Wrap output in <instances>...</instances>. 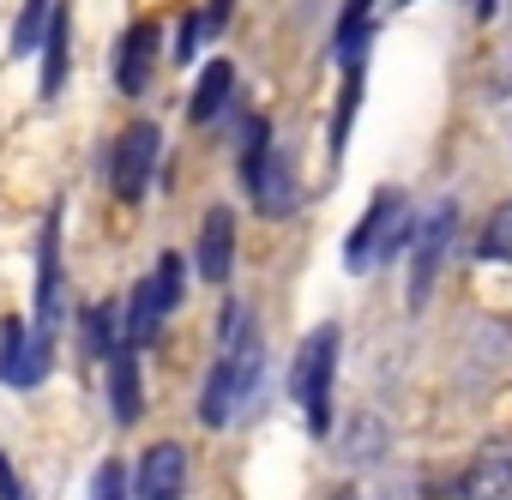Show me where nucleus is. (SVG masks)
Wrapping results in <instances>:
<instances>
[{
  "label": "nucleus",
  "mask_w": 512,
  "mask_h": 500,
  "mask_svg": "<svg viewBox=\"0 0 512 500\" xmlns=\"http://www.w3.org/2000/svg\"><path fill=\"white\" fill-rule=\"evenodd\" d=\"M91 500H127V464H103L97 470V482H91Z\"/></svg>",
  "instance_id": "nucleus-22"
},
{
  "label": "nucleus",
  "mask_w": 512,
  "mask_h": 500,
  "mask_svg": "<svg viewBox=\"0 0 512 500\" xmlns=\"http://www.w3.org/2000/svg\"><path fill=\"white\" fill-rule=\"evenodd\" d=\"M85 344H91L97 356H103V350H109V356L121 350V344H115V326H109V308H91V314H85Z\"/></svg>",
  "instance_id": "nucleus-21"
},
{
  "label": "nucleus",
  "mask_w": 512,
  "mask_h": 500,
  "mask_svg": "<svg viewBox=\"0 0 512 500\" xmlns=\"http://www.w3.org/2000/svg\"><path fill=\"white\" fill-rule=\"evenodd\" d=\"M55 320H61V205L43 223L37 241V338L55 344Z\"/></svg>",
  "instance_id": "nucleus-6"
},
{
  "label": "nucleus",
  "mask_w": 512,
  "mask_h": 500,
  "mask_svg": "<svg viewBox=\"0 0 512 500\" xmlns=\"http://www.w3.org/2000/svg\"><path fill=\"white\" fill-rule=\"evenodd\" d=\"M398 241H404V193H380V199L362 211V223L350 229L344 266H350V272H362V266H374L386 247H398Z\"/></svg>",
  "instance_id": "nucleus-3"
},
{
  "label": "nucleus",
  "mask_w": 512,
  "mask_h": 500,
  "mask_svg": "<svg viewBox=\"0 0 512 500\" xmlns=\"http://www.w3.org/2000/svg\"><path fill=\"white\" fill-rule=\"evenodd\" d=\"M163 314H175V302H169V290H163V284H157V272H151V278L133 290V308H127V350L151 344Z\"/></svg>",
  "instance_id": "nucleus-12"
},
{
  "label": "nucleus",
  "mask_w": 512,
  "mask_h": 500,
  "mask_svg": "<svg viewBox=\"0 0 512 500\" xmlns=\"http://www.w3.org/2000/svg\"><path fill=\"white\" fill-rule=\"evenodd\" d=\"M253 205H260L266 217H284L296 211V175H290V151H278L260 175V187H253Z\"/></svg>",
  "instance_id": "nucleus-16"
},
{
  "label": "nucleus",
  "mask_w": 512,
  "mask_h": 500,
  "mask_svg": "<svg viewBox=\"0 0 512 500\" xmlns=\"http://www.w3.org/2000/svg\"><path fill=\"white\" fill-rule=\"evenodd\" d=\"M332 368H338V326H320L308 344H302V356H296V398H302V410H308V428L314 434H326L332 428Z\"/></svg>",
  "instance_id": "nucleus-2"
},
{
  "label": "nucleus",
  "mask_w": 512,
  "mask_h": 500,
  "mask_svg": "<svg viewBox=\"0 0 512 500\" xmlns=\"http://www.w3.org/2000/svg\"><path fill=\"white\" fill-rule=\"evenodd\" d=\"M133 488H139V500H181V494H187V452H181L175 440L145 446Z\"/></svg>",
  "instance_id": "nucleus-8"
},
{
  "label": "nucleus",
  "mask_w": 512,
  "mask_h": 500,
  "mask_svg": "<svg viewBox=\"0 0 512 500\" xmlns=\"http://www.w3.org/2000/svg\"><path fill=\"white\" fill-rule=\"evenodd\" d=\"M482 254L500 260V266H512V199L488 217V229H482Z\"/></svg>",
  "instance_id": "nucleus-20"
},
{
  "label": "nucleus",
  "mask_w": 512,
  "mask_h": 500,
  "mask_svg": "<svg viewBox=\"0 0 512 500\" xmlns=\"http://www.w3.org/2000/svg\"><path fill=\"white\" fill-rule=\"evenodd\" d=\"M49 374V344L25 326V320H0V380L7 386H37Z\"/></svg>",
  "instance_id": "nucleus-7"
},
{
  "label": "nucleus",
  "mask_w": 512,
  "mask_h": 500,
  "mask_svg": "<svg viewBox=\"0 0 512 500\" xmlns=\"http://www.w3.org/2000/svg\"><path fill=\"white\" fill-rule=\"evenodd\" d=\"M73 37V19H67V7H55V19H49V31H43V97L55 103L61 97V85H67V43Z\"/></svg>",
  "instance_id": "nucleus-14"
},
{
  "label": "nucleus",
  "mask_w": 512,
  "mask_h": 500,
  "mask_svg": "<svg viewBox=\"0 0 512 500\" xmlns=\"http://www.w3.org/2000/svg\"><path fill=\"white\" fill-rule=\"evenodd\" d=\"M229 7H235V0H211L205 13H193V19L181 25V37H175V61H187V55H193V49H199V43H205V37L229 19Z\"/></svg>",
  "instance_id": "nucleus-18"
},
{
  "label": "nucleus",
  "mask_w": 512,
  "mask_h": 500,
  "mask_svg": "<svg viewBox=\"0 0 512 500\" xmlns=\"http://www.w3.org/2000/svg\"><path fill=\"white\" fill-rule=\"evenodd\" d=\"M109 404H115V422H139V410H145L139 362H133V350H127V344L109 356Z\"/></svg>",
  "instance_id": "nucleus-13"
},
{
  "label": "nucleus",
  "mask_w": 512,
  "mask_h": 500,
  "mask_svg": "<svg viewBox=\"0 0 512 500\" xmlns=\"http://www.w3.org/2000/svg\"><path fill=\"white\" fill-rule=\"evenodd\" d=\"M157 151H163V133H157L151 121H133V127L121 133V145H115V193H121V199H139V193L151 187Z\"/></svg>",
  "instance_id": "nucleus-5"
},
{
  "label": "nucleus",
  "mask_w": 512,
  "mask_h": 500,
  "mask_svg": "<svg viewBox=\"0 0 512 500\" xmlns=\"http://www.w3.org/2000/svg\"><path fill=\"white\" fill-rule=\"evenodd\" d=\"M223 356L205 380V398H199V416L205 428H229L241 416V404L253 398V386H260L266 374V344H260V326H253L241 308H223Z\"/></svg>",
  "instance_id": "nucleus-1"
},
{
  "label": "nucleus",
  "mask_w": 512,
  "mask_h": 500,
  "mask_svg": "<svg viewBox=\"0 0 512 500\" xmlns=\"http://www.w3.org/2000/svg\"><path fill=\"white\" fill-rule=\"evenodd\" d=\"M0 500H25V494H19V476H13V464H7V452H0Z\"/></svg>",
  "instance_id": "nucleus-24"
},
{
  "label": "nucleus",
  "mask_w": 512,
  "mask_h": 500,
  "mask_svg": "<svg viewBox=\"0 0 512 500\" xmlns=\"http://www.w3.org/2000/svg\"><path fill=\"white\" fill-rule=\"evenodd\" d=\"M404 7H410V0H404Z\"/></svg>",
  "instance_id": "nucleus-26"
},
{
  "label": "nucleus",
  "mask_w": 512,
  "mask_h": 500,
  "mask_svg": "<svg viewBox=\"0 0 512 500\" xmlns=\"http://www.w3.org/2000/svg\"><path fill=\"white\" fill-rule=\"evenodd\" d=\"M157 284H163V290H169V302L181 308V296H187V272H181V260H175V254H163V260H157Z\"/></svg>",
  "instance_id": "nucleus-23"
},
{
  "label": "nucleus",
  "mask_w": 512,
  "mask_h": 500,
  "mask_svg": "<svg viewBox=\"0 0 512 500\" xmlns=\"http://www.w3.org/2000/svg\"><path fill=\"white\" fill-rule=\"evenodd\" d=\"M229 85H235V67H229V61H211V67L199 73V91H193V109H187V115H193L199 127L217 121V109L229 103Z\"/></svg>",
  "instance_id": "nucleus-17"
},
{
  "label": "nucleus",
  "mask_w": 512,
  "mask_h": 500,
  "mask_svg": "<svg viewBox=\"0 0 512 500\" xmlns=\"http://www.w3.org/2000/svg\"><path fill=\"white\" fill-rule=\"evenodd\" d=\"M476 13H494V0H476Z\"/></svg>",
  "instance_id": "nucleus-25"
},
{
  "label": "nucleus",
  "mask_w": 512,
  "mask_h": 500,
  "mask_svg": "<svg viewBox=\"0 0 512 500\" xmlns=\"http://www.w3.org/2000/svg\"><path fill=\"white\" fill-rule=\"evenodd\" d=\"M49 19H55V0H25V13H19V25H13V55H31V49L43 43Z\"/></svg>",
  "instance_id": "nucleus-19"
},
{
  "label": "nucleus",
  "mask_w": 512,
  "mask_h": 500,
  "mask_svg": "<svg viewBox=\"0 0 512 500\" xmlns=\"http://www.w3.org/2000/svg\"><path fill=\"white\" fill-rule=\"evenodd\" d=\"M458 494H464V500H512V440H488V446L470 458Z\"/></svg>",
  "instance_id": "nucleus-9"
},
{
  "label": "nucleus",
  "mask_w": 512,
  "mask_h": 500,
  "mask_svg": "<svg viewBox=\"0 0 512 500\" xmlns=\"http://www.w3.org/2000/svg\"><path fill=\"white\" fill-rule=\"evenodd\" d=\"M229 266H235V217L217 205V211H205V229H199V278L223 284Z\"/></svg>",
  "instance_id": "nucleus-11"
},
{
  "label": "nucleus",
  "mask_w": 512,
  "mask_h": 500,
  "mask_svg": "<svg viewBox=\"0 0 512 500\" xmlns=\"http://www.w3.org/2000/svg\"><path fill=\"white\" fill-rule=\"evenodd\" d=\"M452 223H458V205H452V199H440V205L416 223V247H410V290H404V302H410V308H422V302H428V290H434V272H440V254H446V241H452Z\"/></svg>",
  "instance_id": "nucleus-4"
},
{
  "label": "nucleus",
  "mask_w": 512,
  "mask_h": 500,
  "mask_svg": "<svg viewBox=\"0 0 512 500\" xmlns=\"http://www.w3.org/2000/svg\"><path fill=\"white\" fill-rule=\"evenodd\" d=\"M151 67H157V25L139 19V25L121 37V49H115V85H121L127 97H139V91H151Z\"/></svg>",
  "instance_id": "nucleus-10"
},
{
  "label": "nucleus",
  "mask_w": 512,
  "mask_h": 500,
  "mask_svg": "<svg viewBox=\"0 0 512 500\" xmlns=\"http://www.w3.org/2000/svg\"><path fill=\"white\" fill-rule=\"evenodd\" d=\"M368 31H374V0H350L344 19H338V61L344 73H362V49H368Z\"/></svg>",
  "instance_id": "nucleus-15"
}]
</instances>
